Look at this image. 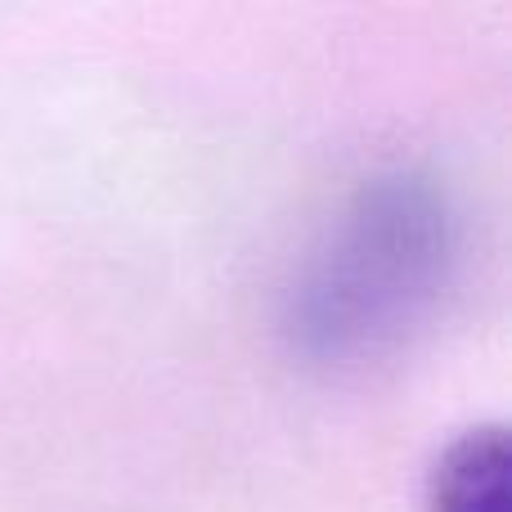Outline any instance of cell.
Returning a JSON list of instances; mask_svg holds the SVG:
<instances>
[{
    "label": "cell",
    "instance_id": "cell-2",
    "mask_svg": "<svg viewBox=\"0 0 512 512\" xmlns=\"http://www.w3.org/2000/svg\"><path fill=\"white\" fill-rule=\"evenodd\" d=\"M423 512H508V436L499 423L459 432L427 472Z\"/></svg>",
    "mask_w": 512,
    "mask_h": 512
},
{
    "label": "cell",
    "instance_id": "cell-1",
    "mask_svg": "<svg viewBox=\"0 0 512 512\" xmlns=\"http://www.w3.org/2000/svg\"><path fill=\"white\" fill-rule=\"evenodd\" d=\"M450 256V216L423 180H387L360 198L342 239L310 279L301 333L324 351L396 333L432 297Z\"/></svg>",
    "mask_w": 512,
    "mask_h": 512
}]
</instances>
